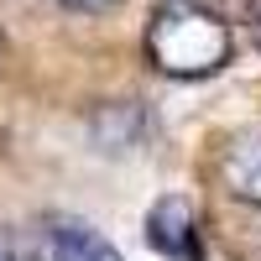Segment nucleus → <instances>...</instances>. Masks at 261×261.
I'll return each mask as SVG.
<instances>
[{
    "label": "nucleus",
    "instance_id": "9",
    "mask_svg": "<svg viewBox=\"0 0 261 261\" xmlns=\"http://www.w3.org/2000/svg\"><path fill=\"white\" fill-rule=\"evenodd\" d=\"M0 53H6V42H0Z\"/></svg>",
    "mask_w": 261,
    "mask_h": 261
},
{
    "label": "nucleus",
    "instance_id": "2",
    "mask_svg": "<svg viewBox=\"0 0 261 261\" xmlns=\"http://www.w3.org/2000/svg\"><path fill=\"white\" fill-rule=\"evenodd\" d=\"M146 246L167 256V261H204V246H199V214L183 193H167L146 209Z\"/></svg>",
    "mask_w": 261,
    "mask_h": 261
},
{
    "label": "nucleus",
    "instance_id": "1",
    "mask_svg": "<svg viewBox=\"0 0 261 261\" xmlns=\"http://www.w3.org/2000/svg\"><path fill=\"white\" fill-rule=\"evenodd\" d=\"M146 58L167 79H209L230 63V27L193 0H167L146 27Z\"/></svg>",
    "mask_w": 261,
    "mask_h": 261
},
{
    "label": "nucleus",
    "instance_id": "7",
    "mask_svg": "<svg viewBox=\"0 0 261 261\" xmlns=\"http://www.w3.org/2000/svg\"><path fill=\"white\" fill-rule=\"evenodd\" d=\"M251 37H256V47H261V0L251 6Z\"/></svg>",
    "mask_w": 261,
    "mask_h": 261
},
{
    "label": "nucleus",
    "instance_id": "8",
    "mask_svg": "<svg viewBox=\"0 0 261 261\" xmlns=\"http://www.w3.org/2000/svg\"><path fill=\"white\" fill-rule=\"evenodd\" d=\"M0 261H21V256H16V246H11V235H0Z\"/></svg>",
    "mask_w": 261,
    "mask_h": 261
},
{
    "label": "nucleus",
    "instance_id": "6",
    "mask_svg": "<svg viewBox=\"0 0 261 261\" xmlns=\"http://www.w3.org/2000/svg\"><path fill=\"white\" fill-rule=\"evenodd\" d=\"M68 6H73V11H110L115 0H68Z\"/></svg>",
    "mask_w": 261,
    "mask_h": 261
},
{
    "label": "nucleus",
    "instance_id": "4",
    "mask_svg": "<svg viewBox=\"0 0 261 261\" xmlns=\"http://www.w3.org/2000/svg\"><path fill=\"white\" fill-rule=\"evenodd\" d=\"M47 261H120V251L84 220H58L47 230Z\"/></svg>",
    "mask_w": 261,
    "mask_h": 261
},
{
    "label": "nucleus",
    "instance_id": "3",
    "mask_svg": "<svg viewBox=\"0 0 261 261\" xmlns=\"http://www.w3.org/2000/svg\"><path fill=\"white\" fill-rule=\"evenodd\" d=\"M225 183H230L235 199L261 204V125L230 136V146H225Z\"/></svg>",
    "mask_w": 261,
    "mask_h": 261
},
{
    "label": "nucleus",
    "instance_id": "5",
    "mask_svg": "<svg viewBox=\"0 0 261 261\" xmlns=\"http://www.w3.org/2000/svg\"><path fill=\"white\" fill-rule=\"evenodd\" d=\"M89 136L99 151H130L141 136H146V115H141V105H99V110L89 115Z\"/></svg>",
    "mask_w": 261,
    "mask_h": 261
}]
</instances>
